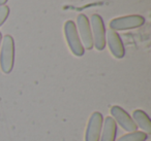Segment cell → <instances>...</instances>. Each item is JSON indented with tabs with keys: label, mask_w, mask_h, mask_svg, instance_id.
Here are the masks:
<instances>
[{
	"label": "cell",
	"mask_w": 151,
	"mask_h": 141,
	"mask_svg": "<svg viewBox=\"0 0 151 141\" xmlns=\"http://www.w3.org/2000/svg\"><path fill=\"white\" fill-rule=\"evenodd\" d=\"M0 51V68L3 73L9 74L13 71L15 64V41L12 35H5L2 39Z\"/></svg>",
	"instance_id": "cell-1"
},
{
	"label": "cell",
	"mask_w": 151,
	"mask_h": 141,
	"mask_svg": "<svg viewBox=\"0 0 151 141\" xmlns=\"http://www.w3.org/2000/svg\"><path fill=\"white\" fill-rule=\"evenodd\" d=\"M64 35L66 42L71 53L77 57H82L85 53V48L79 36L77 26L73 21H66L64 24Z\"/></svg>",
	"instance_id": "cell-2"
},
{
	"label": "cell",
	"mask_w": 151,
	"mask_h": 141,
	"mask_svg": "<svg viewBox=\"0 0 151 141\" xmlns=\"http://www.w3.org/2000/svg\"><path fill=\"white\" fill-rule=\"evenodd\" d=\"M145 23V19L142 16L132 15L126 17L115 18L110 22V29L113 31H124V30L134 29L143 26Z\"/></svg>",
	"instance_id": "cell-3"
},
{
	"label": "cell",
	"mask_w": 151,
	"mask_h": 141,
	"mask_svg": "<svg viewBox=\"0 0 151 141\" xmlns=\"http://www.w3.org/2000/svg\"><path fill=\"white\" fill-rule=\"evenodd\" d=\"M90 23L93 44L97 51H103L106 48V29L103 18L99 15H93Z\"/></svg>",
	"instance_id": "cell-4"
},
{
	"label": "cell",
	"mask_w": 151,
	"mask_h": 141,
	"mask_svg": "<svg viewBox=\"0 0 151 141\" xmlns=\"http://www.w3.org/2000/svg\"><path fill=\"white\" fill-rule=\"evenodd\" d=\"M104 125V116L101 112L95 111L91 114L85 133V141H99Z\"/></svg>",
	"instance_id": "cell-5"
},
{
	"label": "cell",
	"mask_w": 151,
	"mask_h": 141,
	"mask_svg": "<svg viewBox=\"0 0 151 141\" xmlns=\"http://www.w3.org/2000/svg\"><path fill=\"white\" fill-rule=\"evenodd\" d=\"M111 114L112 118H114L116 122L119 124V126L121 127L123 130H125L126 132H134L138 131V126L136 125L134 120H132V118L123 109L122 107L118 105H114L111 107Z\"/></svg>",
	"instance_id": "cell-6"
},
{
	"label": "cell",
	"mask_w": 151,
	"mask_h": 141,
	"mask_svg": "<svg viewBox=\"0 0 151 141\" xmlns=\"http://www.w3.org/2000/svg\"><path fill=\"white\" fill-rule=\"evenodd\" d=\"M77 25L80 32V39L83 41V46L85 50H92L93 48V37H92V31H91L90 22L88 18L85 15L81 14L77 18Z\"/></svg>",
	"instance_id": "cell-7"
},
{
	"label": "cell",
	"mask_w": 151,
	"mask_h": 141,
	"mask_svg": "<svg viewBox=\"0 0 151 141\" xmlns=\"http://www.w3.org/2000/svg\"><path fill=\"white\" fill-rule=\"evenodd\" d=\"M106 42H108V46L111 51L112 55L117 59H122L125 55L123 42L121 40V37L116 31L113 30H108L106 33Z\"/></svg>",
	"instance_id": "cell-8"
},
{
	"label": "cell",
	"mask_w": 151,
	"mask_h": 141,
	"mask_svg": "<svg viewBox=\"0 0 151 141\" xmlns=\"http://www.w3.org/2000/svg\"><path fill=\"white\" fill-rule=\"evenodd\" d=\"M116 135H117V124L113 118L108 116L106 118L103 125L99 141H115Z\"/></svg>",
	"instance_id": "cell-9"
},
{
	"label": "cell",
	"mask_w": 151,
	"mask_h": 141,
	"mask_svg": "<svg viewBox=\"0 0 151 141\" xmlns=\"http://www.w3.org/2000/svg\"><path fill=\"white\" fill-rule=\"evenodd\" d=\"M132 120H134L137 126L144 131V133L147 135L151 134V120L146 112L141 109L134 110L132 113Z\"/></svg>",
	"instance_id": "cell-10"
},
{
	"label": "cell",
	"mask_w": 151,
	"mask_h": 141,
	"mask_svg": "<svg viewBox=\"0 0 151 141\" xmlns=\"http://www.w3.org/2000/svg\"><path fill=\"white\" fill-rule=\"evenodd\" d=\"M148 135L141 131H134L121 136L117 141H146Z\"/></svg>",
	"instance_id": "cell-11"
},
{
	"label": "cell",
	"mask_w": 151,
	"mask_h": 141,
	"mask_svg": "<svg viewBox=\"0 0 151 141\" xmlns=\"http://www.w3.org/2000/svg\"><path fill=\"white\" fill-rule=\"evenodd\" d=\"M9 15V7L7 5H2L0 6V27L4 24L6 19Z\"/></svg>",
	"instance_id": "cell-12"
},
{
	"label": "cell",
	"mask_w": 151,
	"mask_h": 141,
	"mask_svg": "<svg viewBox=\"0 0 151 141\" xmlns=\"http://www.w3.org/2000/svg\"><path fill=\"white\" fill-rule=\"evenodd\" d=\"M9 0H0V6H2V5H5V3L7 2Z\"/></svg>",
	"instance_id": "cell-13"
},
{
	"label": "cell",
	"mask_w": 151,
	"mask_h": 141,
	"mask_svg": "<svg viewBox=\"0 0 151 141\" xmlns=\"http://www.w3.org/2000/svg\"><path fill=\"white\" fill-rule=\"evenodd\" d=\"M1 41H2V34L0 32V48H1Z\"/></svg>",
	"instance_id": "cell-14"
}]
</instances>
